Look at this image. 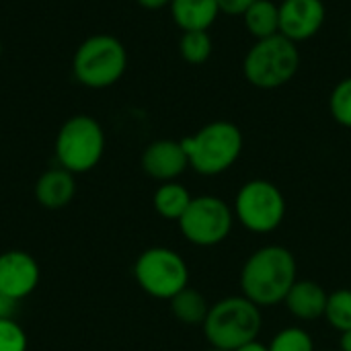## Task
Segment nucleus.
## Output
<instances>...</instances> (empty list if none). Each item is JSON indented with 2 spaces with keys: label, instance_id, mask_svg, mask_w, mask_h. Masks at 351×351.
<instances>
[{
  "label": "nucleus",
  "instance_id": "1",
  "mask_svg": "<svg viewBox=\"0 0 351 351\" xmlns=\"http://www.w3.org/2000/svg\"><path fill=\"white\" fill-rule=\"evenodd\" d=\"M298 280L296 259L282 245H265L249 255L241 269V290L259 308L278 306Z\"/></svg>",
  "mask_w": 351,
  "mask_h": 351
},
{
  "label": "nucleus",
  "instance_id": "2",
  "mask_svg": "<svg viewBox=\"0 0 351 351\" xmlns=\"http://www.w3.org/2000/svg\"><path fill=\"white\" fill-rule=\"evenodd\" d=\"M189 167L204 177H216L226 173L239 158L245 146V138L239 125L232 121H210L193 136L181 140Z\"/></svg>",
  "mask_w": 351,
  "mask_h": 351
},
{
  "label": "nucleus",
  "instance_id": "3",
  "mask_svg": "<svg viewBox=\"0 0 351 351\" xmlns=\"http://www.w3.org/2000/svg\"><path fill=\"white\" fill-rule=\"evenodd\" d=\"M261 323V308L241 294L212 304L202 327L212 348L234 351L257 339Z\"/></svg>",
  "mask_w": 351,
  "mask_h": 351
},
{
  "label": "nucleus",
  "instance_id": "4",
  "mask_svg": "<svg viewBox=\"0 0 351 351\" xmlns=\"http://www.w3.org/2000/svg\"><path fill=\"white\" fill-rule=\"evenodd\" d=\"M300 68V49L284 35L257 39L243 60L245 80L263 90L288 84Z\"/></svg>",
  "mask_w": 351,
  "mask_h": 351
},
{
  "label": "nucleus",
  "instance_id": "5",
  "mask_svg": "<svg viewBox=\"0 0 351 351\" xmlns=\"http://www.w3.org/2000/svg\"><path fill=\"white\" fill-rule=\"evenodd\" d=\"M128 68L125 45L113 35H93L84 39L72 60L74 78L88 88L113 86Z\"/></svg>",
  "mask_w": 351,
  "mask_h": 351
},
{
  "label": "nucleus",
  "instance_id": "6",
  "mask_svg": "<svg viewBox=\"0 0 351 351\" xmlns=\"http://www.w3.org/2000/svg\"><path fill=\"white\" fill-rule=\"evenodd\" d=\"M105 152V134L90 115H74L60 128L56 136V158L62 169L86 173L99 165Z\"/></svg>",
  "mask_w": 351,
  "mask_h": 351
},
{
  "label": "nucleus",
  "instance_id": "7",
  "mask_svg": "<svg viewBox=\"0 0 351 351\" xmlns=\"http://www.w3.org/2000/svg\"><path fill=\"white\" fill-rule=\"evenodd\" d=\"M232 212L249 232L267 234L282 226L286 218V197L276 183L251 179L239 189Z\"/></svg>",
  "mask_w": 351,
  "mask_h": 351
},
{
  "label": "nucleus",
  "instance_id": "8",
  "mask_svg": "<svg viewBox=\"0 0 351 351\" xmlns=\"http://www.w3.org/2000/svg\"><path fill=\"white\" fill-rule=\"evenodd\" d=\"M138 286L152 298L171 300L189 286V267L185 259L167 247L146 249L134 265Z\"/></svg>",
  "mask_w": 351,
  "mask_h": 351
},
{
  "label": "nucleus",
  "instance_id": "9",
  "mask_svg": "<svg viewBox=\"0 0 351 351\" xmlns=\"http://www.w3.org/2000/svg\"><path fill=\"white\" fill-rule=\"evenodd\" d=\"M234 212L216 195L193 197L185 214L179 218V230L195 247H216L224 243L232 230Z\"/></svg>",
  "mask_w": 351,
  "mask_h": 351
},
{
  "label": "nucleus",
  "instance_id": "10",
  "mask_svg": "<svg viewBox=\"0 0 351 351\" xmlns=\"http://www.w3.org/2000/svg\"><path fill=\"white\" fill-rule=\"evenodd\" d=\"M280 6V35L290 41H308L325 25L327 8L323 0H284Z\"/></svg>",
  "mask_w": 351,
  "mask_h": 351
},
{
  "label": "nucleus",
  "instance_id": "11",
  "mask_svg": "<svg viewBox=\"0 0 351 351\" xmlns=\"http://www.w3.org/2000/svg\"><path fill=\"white\" fill-rule=\"evenodd\" d=\"M39 284V265L25 251H6L0 255V294L23 300Z\"/></svg>",
  "mask_w": 351,
  "mask_h": 351
},
{
  "label": "nucleus",
  "instance_id": "12",
  "mask_svg": "<svg viewBox=\"0 0 351 351\" xmlns=\"http://www.w3.org/2000/svg\"><path fill=\"white\" fill-rule=\"evenodd\" d=\"M189 167L185 148L177 140H156L142 152V169L148 177L169 183L185 173Z\"/></svg>",
  "mask_w": 351,
  "mask_h": 351
},
{
  "label": "nucleus",
  "instance_id": "13",
  "mask_svg": "<svg viewBox=\"0 0 351 351\" xmlns=\"http://www.w3.org/2000/svg\"><path fill=\"white\" fill-rule=\"evenodd\" d=\"M327 298H329V294L317 282H313V280H296V284L288 292L284 304H286V308L290 311L292 317H296L298 321L311 323V321H317V319L325 317Z\"/></svg>",
  "mask_w": 351,
  "mask_h": 351
},
{
  "label": "nucleus",
  "instance_id": "14",
  "mask_svg": "<svg viewBox=\"0 0 351 351\" xmlns=\"http://www.w3.org/2000/svg\"><path fill=\"white\" fill-rule=\"evenodd\" d=\"M74 193H76L74 175L62 167L45 171L35 185V197L47 210H60L68 206Z\"/></svg>",
  "mask_w": 351,
  "mask_h": 351
},
{
  "label": "nucleus",
  "instance_id": "15",
  "mask_svg": "<svg viewBox=\"0 0 351 351\" xmlns=\"http://www.w3.org/2000/svg\"><path fill=\"white\" fill-rule=\"evenodd\" d=\"M169 6L181 31H208L222 14L218 0H171Z\"/></svg>",
  "mask_w": 351,
  "mask_h": 351
},
{
  "label": "nucleus",
  "instance_id": "16",
  "mask_svg": "<svg viewBox=\"0 0 351 351\" xmlns=\"http://www.w3.org/2000/svg\"><path fill=\"white\" fill-rule=\"evenodd\" d=\"M243 23L255 41L280 35V6L271 0H257L245 10Z\"/></svg>",
  "mask_w": 351,
  "mask_h": 351
},
{
  "label": "nucleus",
  "instance_id": "17",
  "mask_svg": "<svg viewBox=\"0 0 351 351\" xmlns=\"http://www.w3.org/2000/svg\"><path fill=\"white\" fill-rule=\"evenodd\" d=\"M191 199L193 197L185 185H181L177 181H169V183H160V187L154 191L152 204H154V210L158 216L179 222V218L189 208Z\"/></svg>",
  "mask_w": 351,
  "mask_h": 351
},
{
  "label": "nucleus",
  "instance_id": "18",
  "mask_svg": "<svg viewBox=\"0 0 351 351\" xmlns=\"http://www.w3.org/2000/svg\"><path fill=\"white\" fill-rule=\"evenodd\" d=\"M169 302H171V311L175 319L183 325H204L210 313V304L206 296L199 290H193L189 286L181 290L177 296H173Z\"/></svg>",
  "mask_w": 351,
  "mask_h": 351
},
{
  "label": "nucleus",
  "instance_id": "19",
  "mask_svg": "<svg viewBox=\"0 0 351 351\" xmlns=\"http://www.w3.org/2000/svg\"><path fill=\"white\" fill-rule=\"evenodd\" d=\"M214 49L208 31H183L179 39V53L191 66H202L210 60Z\"/></svg>",
  "mask_w": 351,
  "mask_h": 351
},
{
  "label": "nucleus",
  "instance_id": "20",
  "mask_svg": "<svg viewBox=\"0 0 351 351\" xmlns=\"http://www.w3.org/2000/svg\"><path fill=\"white\" fill-rule=\"evenodd\" d=\"M325 321L339 333L351 329V290L341 288L329 294L327 308H325Z\"/></svg>",
  "mask_w": 351,
  "mask_h": 351
},
{
  "label": "nucleus",
  "instance_id": "21",
  "mask_svg": "<svg viewBox=\"0 0 351 351\" xmlns=\"http://www.w3.org/2000/svg\"><path fill=\"white\" fill-rule=\"evenodd\" d=\"M329 113L339 125L351 130V76L341 78L333 86L329 95Z\"/></svg>",
  "mask_w": 351,
  "mask_h": 351
},
{
  "label": "nucleus",
  "instance_id": "22",
  "mask_svg": "<svg viewBox=\"0 0 351 351\" xmlns=\"http://www.w3.org/2000/svg\"><path fill=\"white\" fill-rule=\"evenodd\" d=\"M267 348L269 351H317L313 337L302 327H286L278 331Z\"/></svg>",
  "mask_w": 351,
  "mask_h": 351
},
{
  "label": "nucleus",
  "instance_id": "23",
  "mask_svg": "<svg viewBox=\"0 0 351 351\" xmlns=\"http://www.w3.org/2000/svg\"><path fill=\"white\" fill-rule=\"evenodd\" d=\"M0 351H27V335L14 319H0Z\"/></svg>",
  "mask_w": 351,
  "mask_h": 351
},
{
  "label": "nucleus",
  "instance_id": "24",
  "mask_svg": "<svg viewBox=\"0 0 351 351\" xmlns=\"http://www.w3.org/2000/svg\"><path fill=\"white\" fill-rule=\"evenodd\" d=\"M255 2L257 0H218V6H220V12L226 16H243L245 10Z\"/></svg>",
  "mask_w": 351,
  "mask_h": 351
},
{
  "label": "nucleus",
  "instance_id": "25",
  "mask_svg": "<svg viewBox=\"0 0 351 351\" xmlns=\"http://www.w3.org/2000/svg\"><path fill=\"white\" fill-rule=\"evenodd\" d=\"M16 308H19V300L0 294V319H14Z\"/></svg>",
  "mask_w": 351,
  "mask_h": 351
},
{
  "label": "nucleus",
  "instance_id": "26",
  "mask_svg": "<svg viewBox=\"0 0 351 351\" xmlns=\"http://www.w3.org/2000/svg\"><path fill=\"white\" fill-rule=\"evenodd\" d=\"M140 6L148 8V10H158V8H165L171 4V0H136Z\"/></svg>",
  "mask_w": 351,
  "mask_h": 351
},
{
  "label": "nucleus",
  "instance_id": "27",
  "mask_svg": "<svg viewBox=\"0 0 351 351\" xmlns=\"http://www.w3.org/2000/svg\"><path fill=\"white\" fill-rule=\"evenodd\" d=\"M234 351H269V348L255 339V341H251V343H247V346H243V348H239V350Z\"/></svg>",
  "mask_w": 351,
  "mask_h": 351
},
{
  "label": "nucleus",
  "instance_id": "28",
  "mask_svg": "<svg viewBox=\"0 0 351 351\" xmlns=\"http://www.w3.org/2000/svg\"><path fill=\"white\" fill-rule=\"evenodd\" d=\"M339 351H351V329L341 333V337H339Z\"/></svg>",
  "mask_w": 351,
  "mask_h": 351
},
{
  "label": "nucleus",
  "instance_id": "29",
  "mask_svg": "<svg viewBox=\"0 0 351 351\" xmlns=\"http://www.w3.org/2000/svg\"><path fill=\"white\" fill-rule=\"evenodd\" d=\"M210 351H226V350H216V348H212V350Z\"/></svg>",
  "mask_w": 351,
  "mask_h": 351
},
{
  "label": "nucleus",
  "instance_id": "30",
  "mask_svg": "<svg viewBox=\"0 0 351 351\" xmlns=\"http://www.w3.org/2000/svg\"><path fill=\"white\" fill-rule=\"evenodd\" d=\"M0 56H2V41H0Z\"/></svg>",
  "mask_w": 351,
  "mask_h": 351
},
{
  "label": "nucleus",
  "instance_id": "31",
  "mask_svg": "<svg viewBox=\"0 0 351 351\" xmlns=\"http://www.w3.org/2000/svg\"><path fill=\"white\" fill-rule=\"evenodd\" d=\"M321 351H333V350H321Z\"/></svg>",
  "mask_w": 351,
  "mask_h": 351
},
{
  "label": "nucleus",
  "instance_id": "32",
  "mask_svg": "<svg viewBox=\"0 0 351 351\" xmlns=\"http://www.w3.org/2000/svg\"><path fill=\"white\" fill-rule=\"evenodd\" d=\"M350 37H351V27H350Z\"/></svg>",
  "mask_w": 351,
  "mask_h": 351
}]
</instances>
